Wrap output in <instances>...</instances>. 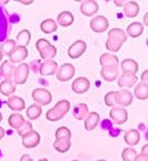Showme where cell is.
I'll return each instance as SVG.
<instances>
[{
	"mask_svg": "<svg viewBox=\"0 0 148 161\" xmlns=\"http://www.w3.org/2000/svg\"><path fill=\"white\" fill-rule=\"evenodd\" d=\"M142 154H145L148 156V144L144 145V146L142 147Z\"/></svg>",
	"mask_w": 148,
	"mask_h": 161,
	"instance_id": "cell-44",
	"label": "cell"
},
{
	"mask_svg": "<svg viewBox=\"0 0 148 161\" xmlns=\"http://www.w3.org/2000/svg\"><path fill=\"white\" fill-rule=\"evenodd\" d=\"M120 68L123 70V72H129V73L136 74L139 71V64L134 60V59H124L123 61H121Z\"/></svg>",
	"mask_w": 148,
	"mask_h": 161,
	"instance_id": "cell-23",
	"label": "cell"
},
{
	"mask_svg": "<svg viewBox=\"0 0 148 161\" xmlns=\"http://www.w3.org/2000/svg\"><path fill=\"white\" fill-rule=\"evenodd\" d=\"M7 103L8 106L14 112H22L26 108V103L24 99L19 97V96H11V97H9Z\"/></svg>",
	"mask_w": 148,
	"mask_h": 161,
	"instance_id": "cell-17",
	"label": "cell"
},
{
	"mask_svg": "<svg viewBox=\"0 0 148 161\" xmlns=\"http://www.w3.org/2000/svg\"><path fill=\"white\" fill-rule=\"evenodd\" d=\"M134 96L139 100H147L148 99V85L145 83H139L134 87Z\"/></svg>",
	"mask_w": 148,
	"mask_h": 161,
	"instance_id": "cell-31",
	"label": "cell"
},
{
	"mask_svg": "<svg viewBox=\"0 0 148 161\" xmlns=\"http://www.w3.org/2000/svg\"><path fill=\"white\" fill-rule=\"evenodd\" d=\"M16 90L15 84L12 82V80H3L0 83V92L7 97H11Z\"/></svg>",
	"mask_w": 148,
	"mask_h": 161,
	"instance_id": "cell-24",
	"label": "cell"
},
{
	"mask_svg": "<svg viewBox=\"0 0 148 161\" xmlns=\"http://www.w3.org/2000/svg\"><path fill=\"white\" fill-rule=\"evenodd\" d=\"M1 121H2V114L0 113V123H1Z\"/></svg>",
	"mask_w": 148,
	"mask_h": 161,
	"instance_id": "cell-50",
	"label": "cell"
},
{
	"mask_svg": "<svg viewBox=\"0 0 148 161\" xmlns=\"http://www.w3.org/2000/svg\"><path fill=\"white\" fill-rule=\"evenodd\" d=\"M70 110V102L68 100H60L57 102L54 108L47 111L46 113V119L49 121H58L66 116Z\"/></svg>",
	"mask_w": 148,
	"mask_h": 161,
	"instance_id": "cell-2",
	"label": "cell"
},
{
	"mask_svg": "<svg viewBox=\"0 0 148 161\" xmlns=\"http://www.w3.org/2000/svg\"><path fill=\"white\" fill-rule=\"evenodd\" d=\"M144 19V24L146 25L147 27H148V12L145 13V15H144V19Z\"/></svg>",
	"mask_w": 148,
	"mask_h": 161,
	"instance_id": "cell-45",
	"label": "cell"
},
{
	"mask_svg": "<svg viewBox=\"0 0 148 161\" xmlns=\"http://www.w3.org/2000/svg\"><path fill=\"white\" fill-rule=\"evenodd\" d=\"M72 161H79V160H72Z\"/></svg>",
	"mask_w": 148,
	"mask_h": 161,
	"instance_id": "cell-54",
	"label": "cell"
},
{
	"mask_svg": "<svg viewBox=\"0 0 148 161\" xmlns=\"http://www.w3.org/2000/svg\"><path fill=\"white\" fill-rule=\"evenodd\" d=\"M98 161H106V160H98Z\"/></svg>",
	"mask_w": 148,
	"mask_h": 161,
	"instance_id": "cell-53",
	"label": "cell"
},
{
	"mask_svg": "<svg viewBox=\"0 0 148 161\" xmlns=\"http://www.w3.org/2000/svg\"><path fill=\"white\" fill-rule=\"evenodd\" d=\"M71 147V139H56L54 142V148L59 153H67Z\"/></svg>",
	"mask_w": 148,
	"mask_h": 161,
	"instance_id": "cell-30",
	"label": "cell"
},
{
	"mask_svg": "<svg viewBox=\"0 0 148 161\" xmlns=\"http://www.w3.org/2000/svg\"><path fill=\"white\" fill-rule=\"evenodd\" d=\"M27 117L30 120H35V119H38L42 114V108L38 104H31L29 108H27Z\"/></svg>",
	"mask_w": 148,
	"mask_h": 161,
	"instance_id": "cell-34",
	"label": "cell"
},
{
	"mask_svg": "<svg viewBox=\"0 0 148 161\" xmlns=\"http://www.w3.org/2000/svg\"><path fill=\"white\" fill-rule=\"evenodd\" d=\"M73 22H74V16L70 11H63L60 14H58V16H57V23L61 27H69V26L73 24Z\"/></svg>",
	"mask_w": 148,
	"mask_h": 161,
	"instance_id": "cell-22",
	"label": "cell"
},
{
	"mask_svg": "<svg viewBox=\"0 0 148 161\" xmlns=\"http://www.w3.org/2000/svg\"><path fill=\"white\" fill-rule=\"evenodd\" d=\"M40 141H41L40 134L35 130H32L28 134H26V136L22 137L23 145H24L26 148H33V147H37L38 145L40 144Z\"/></svg>",
	"mask_w": 148,
	"mask_h": 161,
	"instance_id": "cell-13",
	"label": "cell"
},
{
	"mask_svg": "<svg viewBox=\"0 0 148 161\" xmlns=\"http://www.w3.org/2000/svg\"><path fill=\"white\" fill-rule=\"evenodd\" d=\"M99 121H100V115L96 112H89L86 118H85V129L88 131L95 130Z\"/></svg>",
	"mask_w": 148,
	"mask_h": 161,
	"instance_id": "cell-19",
	"label": "cell"
},
{
	"mask_svg": "<svg viewBox=\"0 0 148 161\" xmlns=\"http://www.w3.org/2000/svg\"><path fill=\"white\" fill-rule=\"evenodd\" d=\"M39 161H48V160H47V159H45V158H43V159H40Z\"/></svg>",
	"mask_w": 148,
	"mask_h": 161,
	"instance_id": "cell-51",
	"label": "cell"
},
{
	"mask_svg": "<svg viewBox=\"0 0 148 161\" xmlns=\"http://www.w3.org/2000/svg\"><path fill=\"white\" fill-rule=\"evenodd\" d=\"M32 99L38 105H47L52 102V93L45 88H36L32 92Z\"/></svg>",
	"mask_w": 148,
	"mask_h": 161,
	"instance_id": "cell-4",
	"label": "cell"
},
{
	"mask_svg": "<svg viewBox=\"0 0 148 161\" xmlns=\"http://www.w3.org/2000/svg\"><path fill=\"white\" fill-rule=\"evenodd\" d=\"M124 142L129 145V146H136L140 143V140H141V134L140 132L135 130V129H131V130L127 131L124 133Z\"/></svg>",
	"mask_w": 148,
	"mask_h": 161,
	"instance_id": "cell-21",
	"label": "cell"
},
{
	"mask_svg": "<svg viewBox=\"0 0 148 161\" xmlns=\"http://www.w3.org/2000/svg\"><path fill=\"white\" fill-rule=\"evenodd\" d=\"M136 156H137L136 150L134 148H131V147H127L121 153V158H123V161H134Z\"/></svg>",
	"mask_w": 148,
	"mask_h": 161,
	"instance_id": "cell-36",
	"label": "cell"
},
{
	"mask_svg": "<svg viewBox=\"0 0 148 161\" xmlns=\"http://www.w3.org/2000/svg\"><path fill=\"white\" fill-rule=\"evenodd\" d=\"M58 28L57 26V23L54 19H47L45 20H43L40 25V29L43 31L44 33H52V32H55Z\"/></svg>",
	"mask_w": 148,
	"mask_h": 161,
	"instance_id": "cell-33",
	"label": "cell"
},
{
	"mask_svg": "<svg viewBox=\"0 0 148 161\" xmlns=\"http://www.w3.org/2000/svg\"><path fill=\"white\" fill-rule=\"evenodd\" d=\"M104 102L107 106L111 108H115L116 106V101H115V92H110L105 95L104 97Z\"/></svg>",
	"mask_w": 148,
	"mask_h": 161,
	"instance_id": "cell-39",
	"label": "cell"
},
{
	"mask_svg": "<svg viewBox=\"0 0 148 161\" xmlns=\"http://www.w3.org/2000/svg\"><path fill=\"white\" fill-rule=\"evenodd\" d=\"M123 12L130 19H134L140 13V6L135 1H127L123 4Z\"/></svg>",
	"mask_w": 148,
	"mask_h": 161,
	"instance_id": "cell-20",
	"label": "cell"
},
{
	"mask_svg": "<svg viewBox=\"0 0 148 161\" xmlns=\"http://www.w3.org/2000/svg\"><path fill=\"white\" fill-rule=\"evenodd\" d=\"M19 161H33V160L29 155H23Z\"/></svg>",
	"mask_w": 148,
	"mask_h": 161,
	"instance_id": "cell-43",
	"label": "cell"
},
{
	"mask_svg": "<svg viewBox=\"0 0 148 161\" xmlns=\"http://www.w3.org/2000/svg\"><path fill=\"white\" fill-rule=\"evenodd\" d=\"M71 131L67 127H60L56 130V139H71Z\"/></svg>",
	"mask_w": 148,
	"mask_h": 161,
	"instance_id": "cell-38",
	"label": "cell"
},
{
	"mask_svg": "<svg viewBox=\"0 0 148 161\" xmlns=\"http://www.w3.org/2000/svg\"><path fill=\"white\" fill-rule=\"evenodd\" d=\"M137 76L136 74L129 73V72H123V74L120 75V77L118 79V86L123 88H131L136 84L137 82Z\"/></svg>",
	"mask_w": 148,
	"mask_h": 161,
	"instance_id": "cell-14",
	"label": "cell"
},
{
	"mask_svg": "<svg viewBox=\"0 0 148 161\" xmlns=\"http://www.w3.org/2000/svg\"><path fill=\"white\" fill-rule=\"evenodd\" d=\"M0 75H1V74H0Z\"/></svg>",
	"mask_w": 148,
	"mask_h": 161,
	"instance_id": "cell-56",
	"label": "cell"
},
{
	"mask_svg": "<svg viewBox=\"0 0 148 161\" xmlns=\"http://www.w3.org/2000/svg\"><path fill=\"white\" fill-rule=\"evenodd\" d=\"M32 130H33V129H32V124H31L30 121H26L25 120V123L23 124L16 131H17V134L23 137L24 136L28 134L29 132H31Z\"/></svg>",
	"mask_w": 148,
	"mask_h": 161,
	"instance_id": "cell-37",
	"label": "cell"
},
{
	"mask_svg": "<svg viewBox=\"0 0 148 161\" xmlns=\"http://www.w3.org/2000/svg\"><path fill=\"white\" fill-rule=\"evenodd\" d=\"M124 3H126L124 1H119V0H116V1H115V4H116V6H118V7H123Z\"/></svg>",
	"mask_w": 148,
	"mask_h": 161,
	"instance_id": "cell-47",
	"label": "cell"
},
{
	"mask_svg": "<svg viewBox=\"0 0 148 161\" xmlns=\"http://www.w3.org/2000/svg\"><path fill=\"white\" fill-rule=\"evenodd\" d=\"M89 113V110H88V106L85 103H79L74 106L73 108V116L75 119L77 120H83V119L86 118V116Z\"/></svg>",
	"mask_w": 148,
	"mask_h": 161,
	"instance_id": "cell-27",
	"label": "cell"
},
{
	"mask_svg": "<svg viewBox=\"0 0 148 161\" xmlns=\"http://www.w3.org/2000/svg\"><path fill=\"white\" fill-rule=\"evenodd\" d=\"M31 39V35L30 31L27 29H23L19 32L16 37V44L19 46H24V47H27V45L30 42Z\"/></svg>",
	"mask_w": 148,
	"mask_h": 161,
	"instance_id": "cell-32",
	"label": "cell"
},
{
	"mask_svg": "<svg viewBox=\"0 0 148 161\" xmlns=\"http://www.w3.org/2000/svg\"><path fill=\"white\" fill-rule=\"evenodd\" d=\"M127 39H128V36H127L126 31H123L120 28H113L107 33V41L105 43L106 50L113 52V53H117L121 48L123 44L127 41Z\"/></svg>",
	"mask_w": 148,
	"mask_h": 161,
	"instance_id": "cell-1",
	"label": "cell"
},
{
	"mask_svg": "<svg viewBox=\"0 0 148 161\" xmlns=\"http://www.w3.org/2000/svg\"><path fill=\"white\" fill-rule=\"evenodd\" d=\"M0 108H1V101H0Z\"/></svg>",
	"mask_w": 148,
	"mask_h": 161,
	"instance_id": "cell-52",
	"label": "cell"
},
{
	"mask_svg": "<svg viewBox=\"0 0 148 161\" xmlns=\"http://www.w3.org/2000/svg\"><path fill=\"white\" fill-rule=\"evenodd\" d=\"M86 48H87V44L85 41L77 40V41H75L73 44L70 45V47L68 50V55H69L70 58L76 59L85 53Z\"/></svg>",
	"mask_w": 148,
	"mask_h": 161,
	"instance_id": "cell-10",
	"label": "cell"
},
{
	"mask_svg": "<svg viewBox=\"0 0 148 161\" xmlns=\"http://www.w3.org/2000/svg\"><path fill=\"white\" fill-rule=\"evenodd\" d=\"M0 155H1V152H0Z\"/></svg>",
	"mask_w": 148,
	"mask_h": 161,
	"instance_id": "cell-55",
	"label": "cell"
},
{
	"mask_svg": "<svg viewBox=\"0 0 148 161\" xmlns=\"http://www.w3.org/2000/svg\"><path fill=\"white\" fill-rule=\"evenodd\" d=\"M27 57H28L27 47L17 45L16 47H15V50L10 54L9 59H10V62L14 64H19V62L22 64V61H24Z\"/></svg>",
	"mask_w": 148,
	"mask_h": 161,
	"instance_id": "cell-12",
	"label": "cell"
},
{
	"mask_svg": "<svg viewBox=\"0 0 148 161\" xmlns=\"http://www.w3.org/2000/svg\"><path fill=\"white\" fill-rule=\"evenodd\" d=\"M19 2H20V3H23V4H30V3H32V0H29V1H24V0H19Z\"/></svg>",
	"mask_w": 148,
	"mask_h": 161,
	"instance_id": "cell-48",
	"label": "cell"
},
{
	"mask_svg": "<svg viewBox=\"0 0 148 161\" xmlns=\"http://www.w3.org/2000/svg\"><path fill=\"white\" fill-rule=\"evenodd\" d=\"M90 88V82L86 77H77L72 83V90L75 93H85Z\"/></svg>",
	"mask_w": 148,
	"mask_h": 161,
	"instance_id": "cell-15",
	"label": "cell"
},
{
	"mask_svg": "<svg viewBox=\"0 0 148 161\" xmlns=\"http://www.w3.org/2000/svg\"><path fill=\"white\" fill-rule=\"evenodd\" d=\"M2 58H3V54L1 53V51H0V61L2 60Z\"/></svg>",
	"mask_w": 148,
	"mask_h": 161,
	"instance_id": "cell-49",
	"label": "cell"
},
{
	"mask_svg": "<svg viewBox=\"0 0 148 161\" xmlns=\"http://www.w3.org/2000/svg\"><path fill=\"white\" fill-rule=\"evenodd\" d=\"M4 134H6V132H4V129L2 128V127H0V140L3 139Z\"/></svg>",
	"mask_w": 148,
	"mask_h": 161,
	"instance_id": "cell-46",
	"label": "cell"
},
{
	"mask_svg": "<svg viewBox=\"0 0 148 161\" xmlns=\"http://www.w3.org/2000/svg\"><path fill=\"white\" fill-rule=\"evenodd\" d=\"M115 101L116 106H120V108L129 106L133 101V96L128 89H121L119 92H115Z\"/></svg>",
	"mask_w": 148,
	"mask_h": 161,
	"instance_id": "cell-8",
	"label": "cell"
},
{
	"mask_svg": "<svg viewBox=\"0 0 148 161\" xmlns=\"http://www.w3.org/2000/svg\"><path fill=\"white\" fill-rule=\"evenodd\" d=\"M75 74V68L72 64H63L60 68H58L56 72L57 79L60 82L70 80Z\"/></svg>",
	"mask_w": 148,
	"mask_h": 161,
	"instance_id": "cell-6",
	"label": "cell"
},
{
	"mask_svg": "<svg viewBox=\"0 0 148 161\" xmlns=\"http://www.w3.org/2000/svg\"><path fill=\"white\" fill-rule=\"evenodd\" d=\"M141 80H142V83H145V84L148 85V70H145V71L142 73Z\"/></svg>",
	"mask_w": 148,
	"mask_h": 161,
	"instance_id": "cell-40",
	"label": "cell"
},
{
	"mask_svg": "<svg viewBox=\"0 0 148 161\" xmlns=\"http://www.w3.org/2000/svg\"><path fill=\"white\" fill-rule=\"evenodd\" d=\"M100 64L102 67L113 66V64L118 66V64H119V59H118L117 56L113 55V54L104 53V54H102L101 57H100Z\"/></svg>",
	"mask_w": 148,
	"mask_h": 161,
	"instance_id": "cell-29",
	"label": "cell"
},
{
	"mask_svg": "<svg viewBox=\"0 0 148 161\" xmlns=\"http://www.w3.org/2000/svg\"><path fill=\"white\" fill-rule=\"evenodd\" d=\"M40 74L42 76H48V75L55 74L58 70V64L54 60H46L40 66Z\"/></svg>",
	"mask_w": 148,
	"mask_h": 161,
	"instance_id": "cell-16",
	"label": "cell"
},
{
	"mask_svg": "<svg viewBox=\"0 0 148 161\" xmlns=\"http://www.w3.org/2000/svg\"><path fill=\"white\" fill-rule=\"evenodd\" d=\"M108 20L105 16L103 15H98V16L93 17L90 20V28L92 29V31L97 33H102L104 31L107 30L108 28Z\"/></svg>",
	"mask_w": 148,
	"mask_h": 161,
	"instance_id": "cell-9",
	"label": "cell"
},
{
	"mask_svg": "<svg viewBox=\"0 0 148 161\" xmlns=\"http://www.w3.org/2000/svg\"><path fill=\"white\" fill-rule=\"evenodd\" d=\"M144 31V26L139 22H134L130 24L127 28V36H130L131 38H137L143 33Z\"/></svg>",
	"mask_w": 148,
	"mask_h": 161,
	"instance_id": "cell-26",
	"label": "cell"
},
{
	"mask_svg": "<svg viewBox=\"0 0 148 161\" xmlns=\"http://www.w3.org/2000/svg\"><path fill=\"white\" fill-rule=\"evenodd\" d=\"M102 128L103 129H112V123L108 119H104L102 121Z\"/></svg>",
	"mask_w": 148,
	"mask_h": 161,
	"instance_id": "cell-42",
	"label": "cell"
},
{
	"mask_svg": "<svg viewBox=\"0 0 148 161\" xmlns=\"http://www.w3.org/2000/svg\"><path fill=\"white\" fill-rule=\"evenodd\" d=\"M110 117L115 125H123L128 120V112L126 111L124 108L115 106V108H112L110 112Z\"/></svg>",
	"mask_w": 148,
	"mask_h": 161,
	"instance_id": "cell-7",
	"label": "cell"
},
{
	"mask_svg": "<svg viewBox=\"0 0 148 161\" xmlns=\"http://www.w3.org/2000/svg\"><path fill=\"white\" fill-rule=\"evenodd\" d=\"M99 4L95 0H89V1H84L80 4V12L86 16H92L93 14L98 12Z\"/></svg>",
	"mask_w": 148,
	"mask_h": 161,
	"instance_id": "cell-18",
	"label": "cell"
},
{
	"mask_svg": "<svg viewBox=\"0 0 148 161\" xmlns=\"http://www.w3.org/2000/svg\"><path fill=\"white\" fill-rule=\"evenodd\" d=\"M14 70H15L14 64H11L9 60L3 61L1 64V67H0V74H1V76L4 80H12Z\"/></svg>",
	"mask_w": 148,
	"mask_h": 161,
	"instance_id": "cell-25",
	"label": "cell"
},
{
	"mask_svg": "<svg viewBox=\"0 0 148 161\" xmlns=\"http://www.w3.org/2000/svg\"><path fill=\"white\" fill-rule=\"evenodd\" d=\"M29 66L25 62H22L17 68H15L13 73V82L16 85H23L26 83L29 75Z\"/></svg>",
	"mask_w": 148,
	"mask_h": 161,
	"instance_id": "cell-5",
	"label": "cell"
},
{
	"mask_svg": "<svg viewBox=\"0 0 148 161\" xmlns=\"http://www.w3.org/2000/svg\"><path fill=\"white\" fill-rule=\"evenodd\" d=\"M36 47L40 53L41 58L44 60H53V58L57 54V48L52 45L46 39H39L36 43Z\"/></svg>",
	"mask_w": 148,
	"mask_h": 161,
	"instance_id": "cell-3",
	"label": "cell"
},
{
	"mask_svg": "<svg viewBox=\"0 0 148 161\" xmlns=\"http://www.w3.org/2000/svg\"><path fill=\"white\" fill-rule=\"evenodd\" d=\"M16 46H17L16 41L10 39V40H7L3 44L0 45V51H1V53L3 54V55L10 56V54L15 50Z\"/></svg>",
	"mask_w": 148,
	"mask_h": 161,
	"instance_id": "cell-35",
	"label": "cell"
},
{
	"mask_svg": "<svg viewBox=\"0 0 148 161\" xmlns=\"http://www.w3.org/2000/svg\"><path fill=\"white\" fill-rule=\"evenodd\" d=\"M8 123H9V126L11 127V128L17 130V129L25 123V118L20 113H13L10 115L9 119H8Z\"/></svg>",
	"mask_w": 148,
	"mask_h": 161,
	"instance_id": "cell-28",
	"label": "cell"
},
{
	"mask_svg": "<svg viewBox=\"0 0 148 161\" xmlns=\"http://www.w3.org/2000/svg\"><path fill=\"white\" fill-rule=\"evenodd\" d=\"M134 161H148V156L147 155H145V154H140V155H137L136 157H135V160Z\"/></svg>",
	"mask_w": 148,
	"mask_h": 161,
	"instance_id": "cell-41",
	"label": "cell"
},
{
	"mask_svg": "<svg viewBox=\"0 0 148 161\" xmlns=\"http://www.w3.org/2000/svg\"><path fill=\"white\" fill-rule=\"evenodd\" d=\"M100 74L102 76V79L106 80V82H113V80L117 79L119 75V67L116 66V64L102 67Z\"/></svg>",
	"mask_w": 148,
	"mask_h": 161,
	"instance_id": "cell-11",
	"label": "cell"
}]
</instances>
